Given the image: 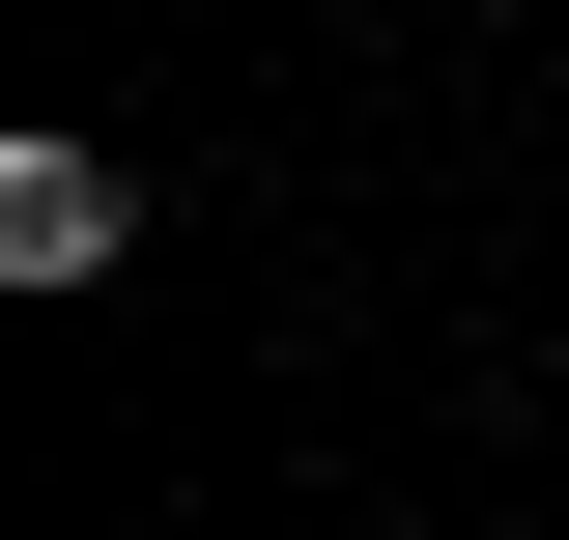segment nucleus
Wrapping results in <instances>:
<instances>
[{
  "label": "nucleus",
  "mask_w": 569,
  "mask_h": 540,
  "mask_svg": "<svg viewBox=\"0 0 569 540\" xmlns=\"http://www.w3.org/2000/svg\"><path fill=\"white\" fill-rule=\"evenodd\" d=\"M142 257V171L114 142H0V284H114Z\"/></svg>",
  "instance_id": "obj_1"
}]
</instances>
